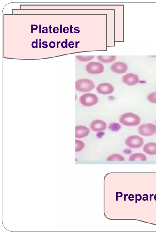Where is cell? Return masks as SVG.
Here are the masks:
<instances>
[{
  "mask_svg": "<svg viewBox=\"0 0 156 235\" xmlns=\"http://www.w3.org/2000/svg\"><path fill=\"white\" fill-rule=\"evenodd\" d=\"M119 121L125 126H135L140 123L141 119L138 115L132 113L128 112L122 115Z\"/></svg>",
  "mask_w": 156,
  "mask_h": 235,
  "instance_id": "1",
  "label": "cell"
},
{
  "mask_svg": "<svg viewBox=\"0 0 156 235\" xmlns=\"http://www.w3.org/2000/svg\"><path fill=\"white\" fill-rule=\"evenodd\" d=\"M95 87V85L93 81L88 79H80L76 82V89L79 92H89L94 88Z\"/></svg>",
  "mask_w": 156,
  "mask_h": 235,
  "instance_id": "2",
  "label": "cell"
},
{
  "mask_svg": "<svg viewBox=\"0 0 156 235\" xmlns=\"http://www.w3.org/2000/svg\"><path fill=\"white\" fill-rule=\"evenodd\" d=\"M143 138L137 135H132L127 138L125 143L128 147L132 149H138L142 147L144 144Z\"/></svg>",
  "mask_w": 156,
  "mask_h": 235,
  "instance_id": "3",
  "label": "cell"
},
{
  "mask_svg": "<svg viewBox=\"0 0 156 235\" xmlns=\"http://www.w3.org/2000/svg\"><path fill=\"white\" fill-rule=\"evenodd\" d=\"M138 131L142 136H151L156 133V125L150 123L143 124L139 126Z\"/></svg>",
  "mask_w": 156,
  "mask_h": 235,
  "instance_id": "4",
  "label": "cell"
},
{
  "mask_svg": "<svg viewBox=\"0 0 156 235\" xmlns=\"http://www.w3.org/2000/svg\"><path fill=\"white\" fill-rule=\"evenodd\" d=\"M98 98L94 94L87 93L82 95L79 98L81 104L85 106L90 107L96 105L98 102Z\"/></svg>",
  "mask_w": 156,
  "mask_h": 235,
  "instance_id": "5",
  "label": "cell"
},
{
  "mask_svg": "<svg viewBox=\"0 0 156 235\" xmlns=\"http://www.w3.org/2000/svg\"><path fill=\"white\" fill-rule=\"evenodd\" d=\"M87 71L89 74H97L104 71V65L99 62H92L88 63L86 67Z\"/></svg>",
  "mask_w": 156,
  "mask_h": 235,
  "instance_id": "6",
  "label": "cell"
},
{
  "mask_svg": "<svg viewBox=\"0 0 156 235\" xmlns=\"http://www.w3.org/2000/svg\"><path fill=\"white\" fill-rule=\"evenodd\" d=\"M128 68V66L125 63L122 62H117L113 64L111 67V69L114 73L122 74L125 73Z\"/></svg>",
  "mask_w": 156,
  "mask_h": 235,
  "instance_id": "7",
  "label": "cell"
},
{
  "mask_svg": "<svg viewBox=\"0 0 156 235\" xmlns=\"http://www.w3.org/2000/svg\"><path fill=\"white\" fill-rule=\"evenodd\" d=\"M96 90L100 94L106 95L112 93L114 88L111 84L104 83L99 85L96 88Z\"/></svg>",
  "mask_w": 156,
  "mask_h": 235,
  "instance_id": "8",
  "label": "cell"
},
{
  "mask_svg": "<svg viewBox=\"0 0 156 235\" xmlns=\"http://www.w3.org/2000/svg\"><path fill=\"white\" fill-rule=\"evenodd\" d=\"M107 124L104 121L96 120L91 122L90 128L93 131L101 132L105 130L107 128Z\"/></svg>",
  "mask_w": 156,
  "mask_h": 235,
  "instance_id": "9",
  "label": "cell"
},
{
  "mask_svg": "<svg viewBox=\"0 0 156 235\" xmlns=\"http://www.w3.org/2000/svg\"><path fill=\"white\" fill-rule=\"evenodd\" d=\"M123 81L127 85L133 86L138 83L139 80L138 76L137 75L133 73H128L124 76Z\"/></svg>",
  "mask_w": 156,
  "mask_h": 235,
  "instance_id": "10",
  "label": "cell"
},
{
  "mask_svg": "<svg viewBox=\"0 0 156 235\" xmlns=\"http://www.w3.org/2000/svg\"><path fill=\"white\" fill-rule=\"evenodd\" d=\"M90 132L89 129L86 126H77L76 127V138L78 139L85 138L88 135Z\"/></svg>",
  "mask_w": 156,
  "mask_h": 235,
  "instance_id": "11",
  "label": "cell"
},
{
  "mask_svg": "<svg viewBox=\"0 0 156 235\" xmlns=\"http://www.w3.org/2000/svg\"><path fill=\"white\" fill-rule=\"evenodd\" d=\"M143 152L149 155H156V143L150 142L146 144L143 148Z\"/></svg>",
  "mask_w": 156,
  "mask_h": 235,
  "instance_id": "12",
  "label": "cell"
},
{
  "mask_svg": "<svg viewBox=\"0 0 156 235\" xmlns=\"http://www.w3.org/2000/svg\"><path fill=\"white\" fill-rule=\"evenodd\" d=\"M129 160L134 161L139 160L142 161H145L147 160V158L144 154L141 153H137L133 154L129 158Z\"/></svg>",
  "mask_w": 156,
  "mask_h": 235,
  "instance_id": "13",
  "label": "cell"
},
{
  "mask_svg": "<svg viewBox=\"0 0 156 235\" xmlns=\"http://www.w3.org/2000/svg\"><path fill=\"white\" fill-rule=\"evenodd\" d=\"M116 58L115 56H98L97 57L98 60L105 63L112 62L115 60Z\"/></svg>",
  "mask_w": 156,
  "mask_h": 235,
  "instance_id": "14",
  "label": "cell"
},
{
  "mask_svg": "<svg viewBox=\"0 0 156 235\" xmlns=\"http://www.w3.org/2000/svg\"><path fill=\"white\" fill-rule=\"evenodd\" d=\"M124 157L122 155L117 154H115L109 156L107 159L108 161H123L125 160Z\"/></svg>",
  "mask_w": 156,
  "mask_h": 235,
  "instance_id": "15",
  "label": "cell"
},
{
  "mask_svg": "<svg viewBox=\"0 0 156 235\" xmlns=\"http://www.w3.org/2000/svg\"><path fill=\"white\" fill-rule=\"evenodd\" d=\"M121 128V125L117 123H113L109 125V128L111 131L116 132L120 130Z\"/></svg>",
  "mask_w": 156,
  "mask_h": 235,
  "instance_id": "16",
  "label": "cell"
},
{
  "mask_svg": "<svg viewBox=\"0 0 156 235\" xmlns=\"http://www.w3.org/2000/svg\"><path fill=\"white\" fill-rule=\"evenodd\" d=\"M76 58L82 62H87L92 60L95 57L94 56H83L78 55Z\"/></svg>",
  "mask_w": 156,
  "mask_h": 235,
  "instance_id": "17",
  "label": "cell"
},
{
  "mask_svg": "<svg viewBox=\"0 0 156 235\" xmlns=\"http://www.w3.org/2000/svg\"><path fill=\"white\" fill-rule=\"evenodd\" d=\"M85 143L83 142L78 140H76V152H80L84 148Z\"/></svg>",
  "mask_w": 156,
  "mask_h": 235,
  "instance_id": "18",
  "label": "cell"
},
{
  "mask_svg": "<svg viewBox=\"0 0 156 235\" xmlns=\"http://www.w3.org/2000/svg\"><path fill=\"white\" fill-rule=\"evenodd\" d=\"M148 100L150 102L156 104V92L150 94L147 97Z\"/></svg>",
  "mask_w": 156,
  "mask_h": 235,
  "instance_id": "19",
  "label": "cell"
},
{
  "mask_svg": "<svg viewBox=\"0 0 156 235\" xmlns=\"http://www.w3.org/2000/svg\"><path fill=\"white\" fill-rule=\"evenodd\" d=\"M56 43L53 41L50 42L49 44L50 47L51 48H53L56 46Z\"/></svg>",
  "mask_w": 156,
  "mask_h": 235,
  "instance_id": "20",
  "label": "cell"
},
{
  "mask_svg": "<svg viewBox=\"0 0 156 235\" xmlns=\"http://www.w3.org/2000/svg\"><path fill=\"white\" fill-rule=\"evenodd\" d=\"M75 44L74 42L70 41L69 43L68 46L69 48H71V46H74Z\"/></svg>",
  "mask_w": 156,
  "mask_h": 235,
  "instance_id": "21",
  "label": "cell"
},
{
  "mask_svg": "<svg viewBox=\"0 0 156 235\" xmlns=\"http://www.w3.org/2000/svg\"><path fill=\"white\" fill-rule=\"evenodd\" d=\"M69 29L67 27H65V28H64L63 29V32L64 33H66V31H69Z\"/></svg>",
  "mask_w": 156,
  "mask_h": 235,
  "instance_id": "22",
  "label": "cell"
},
{
  "mask_svg": "<svg viewBox=\"0 0 156 235\" xmlns=\"http://www.w3.org/2000/svg\"><path fill=\"white\" fill-rule=\"evenodd\" d=\"M44 43H48V42L47 41H44L42 42V44L44 46H45V48H48V46L47 44H44Z\"/></svg>",
  "mask_w": 156,
  "mask_h": 235,
  "instance_id": "23",
  "label": "cell"
},
{
  "mask_svg": "<svg viewBox=\"0 0 156 235\" xmlns=\"http://www.w3.org/2000/svg\"><path fill=\"white\" fill-rule=\"evenodd\" d=\"M66 42L65 41H63L62 42L61 44V46L62 48H65L66 47L65 46H63V44L65 43Z\"/></svg>",
  "mask_w": 156,
  "mask_h": 235,
  "instance_id": "24",
  "label": "cell"
},
{
  "mask_svg": "<svg viewBox=\"0 0 156 235\" xmlns=\"http://www.w3.org/2000/svg\"><path fill=\"white\" fill-rule=\"evenodd\" d=\"M36 48H38V39H36Z\"/></svg>",
  "mask_w": 156,
  "mask_h": 235,
  "instance_id": "25",
  "label": "cell"
},
{
  "mask_svg": "<svg viewBox=\"0 0 156 235\" xmlns=\"http://www.w3.org/2000/svg\"><path fill=\"white\" fill-rule=\"evenodd\" d=\"M45 28L47 30L46 31V33H48V28H47V27H44L42 28L43 29H44Z\"/></svg>",
  "mask_w": 156,
  "mask_h": 235,
  "instance_id": "26",
  "label": "cell"
},
{
  "mask_svg": "<svg viewBox=\"0 0 156 235\" xmlns=\"http://www.w3.org/2000/svg\"><path fill=\"white\" fill-rule=\"evenodd\" d=\"M52 28L51 27V25H50L49 27V29H50V33L51 34L52 33L51 31V28Z\"/></svg>",
  "mask_w": 156,
  "mask_h": 235,
  "instance_id": "27",
  "label": "cell"
},
{
  "mask_svg": "<svg viewBox=\"0 0 156 235\" xmlns=\"http://www.w3.org/2000/svg\"><path fill=\"white\" fill-rule=\"evenodd\" d=\"M55 30L59 31V28H58V29H57L56 30H55V28H53V31L54 32V33H56V32H55Z\"/></svg>",
  "mask_w": 156,
  "mask_h": 235,
  "instance_id": "28",
  "label": "cell"
},
{
  "mask_svg": "<svg viewBox=\"0 0 156 235\" xmlns=\"http://www.w3.org/2000/svg\"><path fill=\"white\" fill-rule=\"evenodd\" d=\"M70 33H73V32H72V29L73 28V27H72V25H70Z\"/></svg>",
  "mask_w": 156,
  "mask_h": 235,
  "instance_id": "29",
  "label": "cell"
},
{
  "mask_svg": "<svg viewBox=\"0 0 156 235\" xmlns=\"http://www.w3.org/2000/svg\"><path fill=\"white\" fill-rule=\"evenodd\" d=\"M41 24L39 25V33H41Z\"/></svg>",
  "mask_w": 156,
  "mask_h": 235,
  "instance_id": "30",
  "label": "cell"
},
{
  "mask_svg": "<svg viewBox=\"0 0 156 235\" xmlns=\"http://www.w3.org/2000/svg\"><path fill=\"white\" fill-rule=\"evenodd\" d=\"M35 41H33V42L32 43V47L33 48H35V47H34V43H35Z\"/></svg>",
  "mask_w": 156,
  "mask_h": 235,
  "instance_id": "31",
  "label": "cell"
},
{
  "mask_svg": "<svg viewBox=\"0 0 156 235\" xmlns=\"http://www.w3.org/2000/svg\"><path fill=\"white\" fill-rule=\"evenodd\" d=\"M62 33V25H60V33Z\"/></svg>",
  "mask_w": 156,
  "mask_h": 235,
  "instance_id": "32",
  "label": "cell"
},
{
  "mask_svg": "<svg viewBox=\"0 0 156 235\" xmlns=\"http://www.w3.org/2000/svg\"><path fill=\"white\" fill-rule=\"evenodd\" d=\"M66 48H68V39H66Z\"/></svg>",
  "mask_w": 156,
  "mask_h": 235,
  "instance_id": "33",
  "label": "cell"
},
{
  "mask_svg": "<svg viewBox=\"0 0 156 235\" xmlns=\"http://www.w3.org/2000/svg\"><path fill=\"white\" fill-rule=\"evenodd\" d=\"M61 43V42L60 41H59V42L57 41V48H59V43Z\"/></svg>",
  "mask_w": 156,
  "mask_h": 235,
  "instance_id": "34",
  "label": "cell"
},
{
  "mask_svg": "<svg viewBox=\"0 0 156 235\" xmlns=\"http://www.w3.org/2000/svg\"><path fill=\"white\" fill-rule=\"evenodd\" d=\"M80 43L79 41H78V42H77L76 41V48H78V43Z\"/></svg>",
  "mask_w": 156,
  "mask_h": 235,
  "instance_id": "35",
  "label": "cell"
},
{
  "mask_svg": "<svg viewBox=\"0 0 156 235\" xmlns=\"http://www.w3.org/2000/svg\"><path fill=\"white\" fill-rule=\"evenodd\" d=\"M74 30L76 31H77L78 33H79L80 32L79 30L76 29V27H75V28Z\"/></svg>",
  "mask_w": 156,
  "mask_h": 235,
  "instance_id": "36",
  "label": "cell"
},
{
  "mask_svg": "<svg viewBox=\"0 0 156 235\" xmlns=\"http://www.w3.org/2000/svg\"><path fill=\"white\" fill-rule=\"evenodd\" d=\"M41 41H40L39 42V48H41Z\"/></svg>",
  "mask_w": 156,
  "mask_h": 235,
  "instance_id": "37",
  "label": "cell"
},
{
  "mask_svg": "<svg viewBox=\"0 0 156 235\" xmlns=\"http://www.w3.org/2000/svg\"><path fill=\"white\" fill-rule=\"evenodd\" d=\"M46 30H46V29L45 30H42V33H44V34H45V33H46L45 32V31H46Z\"/></svg>",
  "mask_w": 156,
  "mask_h": 235,
  "instance_id": "38",
  "label": "cell"
},
{
  "mask_svg": "<svg viewBox=\"0 0 156 235\" xmlns=\"http://www.w3.org/2000/svg\"><path fill=\"white\" fill-rule=\"evenodd\" d=\"M136 203H137V195H136Z\"/></svg>",
  "mask_w": 156,
  "mask_h": 235,
  "instance_id": "39",
  "label": "cell"
},
{
  "mask_svg": "<svg viewBox=\"0 0 156 235\" xmlns=\"http://www.w3.org/2000/svg\"><path fill=\"white\" fill-rule=\"evenodd\" d=\"M152 195H150V201L151 200V197H152Z\"/></svg>",
  "mask_w": 156,
  "mask_h": 235,
  "instance_id": "40",
  "label": "cell"
}]
</instances>
